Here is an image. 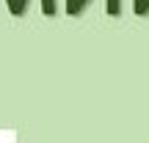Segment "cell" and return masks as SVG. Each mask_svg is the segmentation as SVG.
<instances>
[{
	"instance_id": "obj_1",
	"label": "cell",
	"mask_w": 149,
	"mask_h": 143,
	"mask_svg": "<svg viewBox=\"0 0 149 143\" xmlns=\"http://www.w3.org/2000/svg\"><path fill=\"white\" fill-rule=\"evenodd\" d=\"M88 6V0H66V14L69 17H80L83 8ZM108 17H119L122 14V0H108Z\"/></svg>"
},
{
	"instance_id": "obj_3",
	"label": "cell",
	"mask_w": 149,
	"mask_h": 143,
	"mask_svg": "<svg viewBox=\"0 0 149 143\" xmlns=\"http://www.w3.org/2000/svg\"><path fill=\"white\" fill-rule=\"evenodd\" d=\"M135 17H149V0H135Z\"/></svg>"
},
{
	"instance_id": "obj_2",
	"label": "cell",
	"mask_w": 149,
	"mask_h": 143,
	"mask_svg": "<svg viewBox=\"0 0 149 143\" xmlns=\"http://www.w3.org/2000/svg\"><path fill=\"white\" fill-rule=\"evenodd\" d=\"M8 11H11V17H22L25 14V8H28V0H8ZM55 0H42V14L44 17H55Z\"/></svg>"
}]
</instances>
